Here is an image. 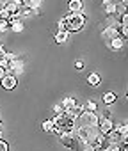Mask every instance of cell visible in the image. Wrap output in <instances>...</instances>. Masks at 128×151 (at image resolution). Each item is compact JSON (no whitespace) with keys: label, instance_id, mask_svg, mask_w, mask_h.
Returning <instances> with one entry per match:
<instances>
[{"label":"cell","instance_id":"29","mask_svg":"<svg viewBox=\"0 0 128 151\" xmlns=\"http://www.w3.org/2000/svg\"><path fill=\"white\" fill-rule=\"evenodd\" d=\"M6 75H7V73H6V69H2V68H0V80H2V78L6 77Z\"/></svg>","mask_w":128,"mask_h":151},{"label":"cell","instance_id":"13","mask_svg":"<svg viewBox=\"0 0 128 151\" xmlns=\"http://www.w3.org/2000/svg\"><path fill=\"white\" fill-rule=\"evenodd\" d=\"M112 130H116L117 133H121L123 139H128V124L126 123H114V128Z\"/></svg>","mask_w":128,"mask_h":151},{"label":"cell","instance_id":"2","mask_svg":"<svg viewBox=\"0 0 128 151\" xmlns=\"http://www.w3.org/2000/svg\"><path fill=\"white\" fill-rule=\"evenodd\" d=\"M98 121H100V116L96 112H82L78 117L73 119V126L75 130L78 128H98Z\"/></svg>","mask_w":128,"mask_h":151},{"label":"cell","instance_id":"9","mask_svg":"<svg viewBox=\"0 0 128 151\" xmlns=\"http://www.w3.org/2000/svg\"><path fill=\"white\" fill-rule=\"evenodd\" d=\"M101 7H103V13L107 16H116V13H117V4L112 2V0H103Z\"/></svg>","mask_w":128,"mask_h":151},{"label":"cell","instance_id":"22","mask_svg":"<svg viewBox=\"0 0 128 151\" xmlns=\"http://www.w3.org/2000/svg\"><path fill=\"white\" fill-rule=\"evenodd\" d=\"M0 151H9V142L0 139Z\"/></svg>","mask_w":128,"mask_h":151},{"label":"cell","instance_id":"21","mask_svg":"<svg viewBox=\"0 0 128 151\" xmlns=\"http://www.w3.org/2000/svg\"><path fill=\"white\" fill-rule=\"evenodd\" d=\"M7 30H9V22L0 20V34H6Z\"/></svg>","mask_w":128,"mask_h":151},{"label":"cell","instance_id":"23","mask_svg":"<svg viewBox=\"0 0 128 151\" xmlns=\"http://www.w3.org/2000/svg\"><path fill=\"white\" fill-rule=\"evenodd\" d=\"M57 27H59V30H66V20H64V16H62L60 20H59Z\"/></svg>","mask_w":128,"mask_h":151},{"label":"cell","instance_id":"8","mask_svg":"<svg viewBox=\"0 0 128 151\" xmlns=\"http://www.w3.org/2000/svg\"><path fill=\"white\" fill-rule=\"evenodd\" d=\"M89 144H91V146H93V147H94L96 151H103V149L107 147V144H109V142H107V139H105V135H101V133H98V135H96V137H94V139H93V140L89 142Z\"/></svg>","mask_w":128,"mask_h":151},{"label":"cell","instance_id":"7","mask_svg":"<svg viewBox=\"0 0 128 151\" xmlns=\"http://www.w3.org/2000/svg\"><path fill=\"white\" fill-rule=\"evenodd\" d=\"M124 45H126V39L124 37H114V39H110V41H107V46L112 50V52H119V50H123L124 48Z\"/></svg>","mask_w":128,"mask_h":151},{"label":"cell","instance_id":"33","mask_svg":"<svg viewBox=\"0 0 128 151\" xmlns=\"http://www.w3.org/2000/svg\"><path fill=\"white\" fill-rule=\"evenodd\" d=\"M0 45H2V41H0Z\"/></svg>","mask_w":128,"mask_h":151},{"label":"cell","instance_id":"5","mask_svg":"<svg viewBox=\"0 0 128 151\" xmlns=\"http://www.w3.org/2000/svg\"><path fill=\"white\" fill-rule=\"evenodd\" d=\"M0 86H2V89H6V91H13L18 86V77H14V75H6V77L0 80Z\"/></svg>","mask_w":128,"mask_h":151},{"label":"cell","instance_id":"27","mask_svg":"<svg viewBox=\"0 0 128 151\" xmlns=\"http://www.w3.org/2000/svg\"><path fill=\"white\" fill-rule=\"evenodd\" d=\"M82 151H96V149H94V147H93V146H91V144H86V146H84V149H82Z\"/></svg>","mask_w":128,"mask_h":151},{"label":"cell","instance_id":"34","mask_svg":"<svg viewBox=\"0 0 128 151\" xmlns=\"http://www.w3.org/2000/svg\"><path fill=\"white\" fill-rule=\"evenodd\" d=\"M0 119H2V117H0Z\"/></svg>","mask_w":128,"mask_h":151},{"label":"cell","instance_id":"3","mask_svg":"<svg viewBox=\"0 0 128 151\" xmlns=\"http://www.w3.org/2000/svg\"><path fill=\"white\" fill-rule=\"evenodd\" d=\"M59 140H60V144L66 147V149H75V151H78V140H77V132L73 130V132H68V133H62L60 137H59Z\"/></svg>","mask_w":128,"mask_h":151},{"label":"cell","instance_id":"6","mask_svg":"<svg viewBox=\"0 0 128 151\" xmlns=\"http://www.w3.org/2000/svg\"><path fill=\"white\" fill-rule=\"evenodd\" d=\"M23 68H25V64H23V60H22V59L18 57V59L11 60L7 75H14V77H18V75H23Z\"/></svg>","mask_w":128,"mask_h":151},{"label":"cell","instance_id":"12","mask_svg":"<svg viewBox=\"0 0 128 151\" xmlns=\"http://www.w3.org/2000/svg\"><path fill=\"white\" fill-rule=\"evenodd\" d=\"M53 39H55L57 45H64V43L70 39V32H66V30H57L53 34Z\"/></svg>","mask_w":128,"mask_h":151},{"label":"cell","instance_id":"32","mask_svg":"<svg viewBox=\"0 0 128 151\" xmlns=\"http://www.w3.org/2000/svg\"><path fill=\"white\" fill-rule=\"evenodd\" d=\"M0 128H2V119H0Z\"/></svg>","mask_w":128,"mask_h":151},{"label":"cell","instance_id":"16","mask_svg":"<svg viewBox=\"0 0 128 151\" xmlns=\"http://www.w3.org/2000/svg\"><path fill=\"white\" fill-rule=\"evenodd\" d=\"M9 29H11L13 32H16V34L23 32V29H25V25H23V20H18V22H13V23H9Z\"/></svg>","mask_w":128,"mask_h":151},{"label":"cell","instance_id":"15","mask_svg":"<svg viewBox=\"0 0 128 151\" xmlns=\"http://www.w3.org/2000/svg\"><path fill=\"white\" fill-rule=\"evenodd\" d=\"M87 84L91 87H98L101 84V77H100V73H91L89 77H87Z\"/></svg>","mask_w":128,"mask_h":151},{"label":"cell","instance_id":"4","mask_svg":"<svg viewBox=\"0 0 128 151\" xmlns=\"http://www.w3.org/2000/svg\"><path fill=\"white\" fill-rule=\"evenodd\" d=\"M112 128H114V121H112V117H110V112H107V114L101 116L100 121H98V132H100L101 135H107Z\"/></svg>","mask_w":128,"mask_h":151},{"label":"cell","instance_id":"20","mask_svg":"<svg viewBox=\"0 0 128 151\" xmlns=\"http://www.w3.org/2000/svg\"><path fill=\"white\" fill-rule=\"evenodd\" d=\"M29 16H32V11L29 7H22L20 9V18L23 20V18H29Z\"/></svg>","mask_w":128,"mask_h":151},{"label":"cell","instance_id":"10","mask_svg":"<svg viewBox=\"0 0 128 151\" xmlns=\"http://www.w3.org/2000/svg\"><path fill=\"white\" fill-rule=\"evenodd\" d=\"M101 37H103L105 41H110V39H114V37H119V32H117V29H114V27L110 25V27H105V29L101 30Z\"/></svg>","mask_w":128,"mask_h":151},{"label":"cell","instance_id":"17","mask_svg":"<svg viewBox=\"0 0 128 151\" xmlns=\"http://www.w3.org/2000/svg\"><path fill=\"white\" fill-rule=\"evenodd\" d=\"M116 101H117V96H116L114 93H109V91L103 93V103H105V105H114Z\"/></svg>","mask_w":128,"mask_h":151},{"label":"cell","instance_id":"1","mask_svg":"<svg viewBox=\"0 0 128 151\" xmlns=\"http://www.w3.org/2000/svg\"><path fill=\"white\" fill-rule=\"evenodd\" d=\"M64 20H66V32H80L87 23L84 13H70L64 16Z\"/></svg>","mask_w":128,"mask_h":151},{"label":"cell","instance_id":"25","mask_svg":"<svg viewBox=\"0 0 128 151\" xmlns=\"http://www.w3.org/2000/svg\"><path fill=\"white\" fill-rule=\"evenodd\" d=\"M64 110H62V107H60V103H57V105H53V116H59V114H62Z\"/></svg>","mask_w":128,"mask_h":151},{"label":"cell","instance_id":"18","mask_svg":"<svg viewBox=\"0 0 128 151\" xmlns=\"http://www.w3.org/2000/svg\"><path fill=\"white\" fill-rule=\"evenodd\" d=\"M84 110H86V112H96V110H98V103H96L94 100H87V101L84 103Z\"/></svg>","mask_w":128,"mask_h":151},{"label":"cell","instance_id":"14","mask_svg":"<svg viewBox=\"0 0 128 151\" xmlns=\"http://www.w3.org/2000/svg\"><path fill=\"white\" fill-rule=\"evenodd\" d=\"M75 105H77V100H75V98H71V96H66V98L60 101L62 110H70V109H73Z\"/></svg>","mask_w":128,"mask_h":151},{"label":"cell","instance_id":"26","mask_svg":"<svg viewBox=\"0 0 128 151\" xmlns=\"http://www.w3.org/2000/svg\"><path fill=\"white\" fill-rule=\"evenodd\" d=\"M75 68H77L78 71H82V69H84V62H82V60H77V62H75Z\"/></svg>","mask_w":128,"mask_h":151},{"label":"cell","instance_id":"11","mask_svg":"<svg viewBox=\"0 0 128 151\" xmlns=\"http://www.w3.org/2000/svg\"><path fill=\"white\" fill-rule=\"evenodd\" d=\"M68 9H70V13H84V2L82 0H70Z\"/></svg>","mask_w":128,"mask_h":151},{"label":"cell","instance_id":"31","mask_svg":"<svg viewBox=\"0 0 128 151\" xmlns=\"http://www.w3.org/2000/svg\"><path fill=\"white\" fill-rule=\"evenodd\" d=\"M0 139H4V130L0 128Z\"/></svg>","mask_w":128,"mask_h":151},{"label":"cell","instance_id":"30","mask_svg":"<svg viewBox=\"0 0 128 151\" xmlns=\"http://www.w3.org/2000/svg\"><path fill=\"white\" fill-rule=\"evenodd\" d=\"M6 2H7V0H0V11H2V9H4V6H6Z\"/></svg>","mask_w":128,"mask_h":151},{"label":"cell","instance_id":"19","mask_svg":"<svg viewBox=\"0 0 128 151\" xmlns=\"http://www.w3.org/2000/svg\"><path fill=\"white\" fill-rule=\"evenodd\" d=\"M43 130H45L46 133H53V123H52L50 119H46V121L43 123Z\"/></svg>","mask_w":128,"mask_h":151},{"label":"cell","instance_id":"28","mask_svg":"<svg viewBox=\"0 0 128 151\" xmlns=\"http://www.w3.org/2000/svg\"><path fill=\"white\" fill-rule=\"evenodd\" d=\"M6 52H7V50H6V48H4L2 45H0V59H2V57L6 55Z\"/></svg>","mask_w":128,"mask_h":151},{"label":"cell","instance_id":"24","mask_svg":"<svg viewBox=\"0 0 128 151\" xmlns=\"http://www.w3.org/2000/svg\"><path fill=\"white\" fill-rule=\"evenodd\" d=\"M4 57H6L9 62H11V60H14V59H18V55H16V53H13V52H6V55H4Z\"/></svg>","mask_w":128,"mask_h":151}]
</instances>
